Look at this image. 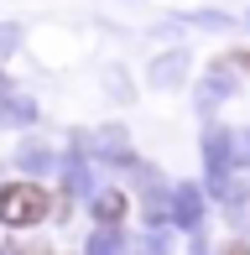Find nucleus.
<instances>
[{
	"mask_svg": "<svg viewBox=\"0 0 250 255\" xmlns=\"http://www.w3.org/2000/svg\"><path fill=\"white\" fill-rule=\"evenodd\" d=\"M47 188H37V182H5L0 188V224L10 229H31L47 219Z\"/></svg>",
	"mask_w": 250,
	"mask_h": 255,
	"instance_id": "obj_1",
	"label": "nucleus"
},
{
	"mask_svg": "<svg viewBox=\"0 0 250 255\" xmlns=\"http://www.w3.org/2000/svg\"><path fill=\"white\" fill-rule=\"evenodd\" d=\"M188 57L183 52H167V57H156V63H151V84L156 89H172V84H183V73H188Z\"/></svg>",
	"mask_w": 250,
	"mask_h": 255,
	"instance_id": "obj_2",
	"label": "nucleus"
},
{
	"mask_svg": "<svg viewBox=\"0 0 250 255\" xmlns=\"http://www.w3.org/2000/svg\"><path fill=\"white\" fill-rule=\"evenodd\" d=\"M94 219H99V229H115L125 219V198H120V193H105V198L94 203Z\"/></svg>",
	"mask_w": 250,
	"mask_h": 255,
	"instance_id": "obj_3",
	"label": "nucleus"
},
{
	"mask_svg": "<svg viewBox=\"0 0 250 255\" xmlns=\"http://www.w3.org/2000/svg\"><path fill=\"white\" fill-rule=\"evenodd\" d=\"M198 214H203V203L193 198L188 188H177V224H183V229H193V224H198Z\"/></svg>",
	"mask_w": 250,
	"mask_h": 255,
	"instance_id": "obj_4",
	"label": "nucleus"
},
{
	"mask_svg": "<svg viewBox=\"0 0 250 255\" xmlns=\"http://www.w3.org/2000/svg\"><path fill=\"white\" fill-rule=\"evenodd\" d=\"M219 94H230V68H214L209 84H203V104H214Z\"/></svg>",
	"mask_w": 250,
	"mask_h": 255,
	"instance_id": "obj_5",
	"label": "nucleus"
},
{
	"mask_svg": "<svg viewBox=\"0 0 250 255\" xmlns=\"http://www.w3.org/2000/svg\"><path fill=\"white\" fill-rule=\"evenodd\" d=\"M89 255H125L120 240H115V229H99V235L89 240Z\"/></svg>",
	"mask_w": 250,
	"mask_h": 255,
	"instance_id": "obj_6",
	"label": "nucleus"
},
{
	"mask_svg": "<svg viewBox=\"0 0 250 255\" xmlns=\"http://www.w3.org/2000/svg\"><path fill=\"white\" fill-rule=\"evenodd\" d=\"M21 161H26L31 172H42V167H47V151H37V146H26V151H21Z\"/></svg>",
	"mask_w": 250,
	"mask_h": 255,
	"instance_id": "obj_7",
	"label": "nucleus"
},
{
	"mask_svg": "<svg viewBox=\"0 0 250 255\" xmlns=\"http://www.w3.org/2000/svg\"><path fill=\"white\" fill-rule=\"evenodd\" d=\"M219 255H250V250H245V245H240V240H230V245H224V250H219Z\"/></svg>",
	"mask_w": 250,
	"mask_h": 255,
	"instance_id": "obj_8",
	"label": "nucleus"
},
{
	"mask_svg": "<svg viewBox=\"0 0 250 255\" xmlns=\"http://www.w3.org/2000/svg\"><path fill=\"white\" fill-rule=\"evenodd\" d=\"M16 255H52V250H47V245H21Z\"/></svg>",
	"mask_w": 250,
	"mask_h": 255,
	"instance_id": "obj_9",
	"label": "nucleus"
}]
</instances>
